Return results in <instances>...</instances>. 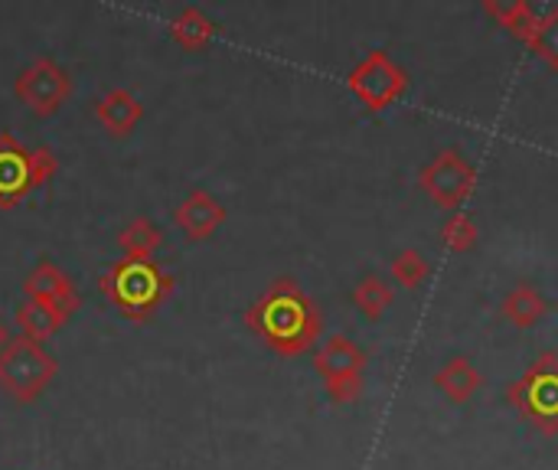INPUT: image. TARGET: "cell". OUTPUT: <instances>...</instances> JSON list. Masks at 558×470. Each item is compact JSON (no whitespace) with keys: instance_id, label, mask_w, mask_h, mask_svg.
<instances>
[{"instance_id":"9c48e42d","label":"cell","mask_w":558,"mask_h":470,"mask_svg":"<svg viewBox=\"0 0 558 470\" xmlns=\"http://www.w3.org/2000/svg\"><path fill=\"white\" fill-rule=\"evenodd\" d=\"M33 190H36L33 147H23L10 131H3L0 134V209H13Z\"/></svg>"},{"instance_id":"4fadbf2b","label":"cell","mask_w":558,"mask_h":470,"mask_svg":"<svg viewBox=\"0 0 558 470\" xmlns=\"http://www.w3.org/2000/svg\"><path fill=\"white\" fill-rule=\"evenodd\" d=\"M435 389L448 399V402H454V406H464V402H471L481 389H484V376H481V370L468 360V357H451V360H445L438 370H435Z\"/></svg>"},{"instance_id":"ac0fdd59","label":"cell","mask_w":558,"mask_h":470,"mask_svg":"<svg viewBox=\"0 0 558 470\" xmlns=\"http://www.w3.org/2000/svg\"><path fill=\"white\" fill-rule=\"evenodd\" d=\"M484 13H487L497 26H504L510 36H517V39H523V43H530V36H533V29H536V20H539V10H536L533 3H526V0H513V3L484 0Z\"/></svg>"},{"instance_id":"ffe728a7","label":"cell","mask_w":558,"mask_h":470,"mask_svg":"<svg viewBox=\"0 0 558 470\" xmlns=\"http://www.w3.org/2000/svg\"><path fill=\"white\" fill-rule=\"evenodd\" d=\"M432 265L418 249H402L392 262H389V281L402 291H415L428 281Z\"/></svg>"},{"instance_id":"7c38bea8","label":"cell","mask_w":558,"mask_h":470,"mask_svg":"<svg viewBox=\"0 0 558 470\" xmlns=\"http://www.w3.org/2000/svg\"><path fill=\"white\" fill-rule=\"evenodd\" d=\"M95 118L98 124L111 134V137H128L141 118H144V105L134 92L128 88H108L98 101H95Z\"/></svg>"},{"instance_id":"603a6c76","label":"cell","mask_w":558,"mask_h":470,"mask_svg":"<svg viewBox=\"0 0 558 470\" xmlns=\"http://www.w3.org/2000/svg\"><path fill=\"white\" fill-rule=\"evenodd\" d=\"M59 170V157L49 150V147H33V177H36V186L49 183Z\"/></svg>"},{"instance_id":"5b68a950","label":"cell","mask_w":558,"mask_h":470,"mask_svg":"<svg viewBox=\"0 0 558 470\" xmlns=\"http://www.w3.org/2000/svg\"><path fill=\"white\" fill-rule=\"evenodd\" d=\"M366 353L360 344H353L343 334H333L324 340V347L314 353V373L320 376L330 402L350 406L363 396L366 389Z\"/></svg>"},{"instance_id":"3957f363","label":"cell","mask_w":558,"mask_h":470,"mask_svg":"<svg viewBox=\"0 0 558 470\" xmlns=\"http://www.w3.org/2000/svg\"><path fill=\"white\" fill-rule=\"evenodd\" d=\"M507 402L520 419L546 438L558 435V353H539L517 383L507 389Z\"/></svg>"},{"instance_id":"30bf717a","label":"cell","mask_w":558,"mask_h":470,"mask_svg":"<svg viewBox=\"0 0 558 470\" xmlns=\"http://www.w3.org/2000/svg\"><path fill=\"white\" fill-rule=\"evenodd\" d=\"M226 206L209 193V190H190L183 200H180V206L173 209V222H177V229L190 239V242H203V239H209V236H216L219 232V226L226 222Z\"/></svg>"},{"instance_id":"9a60e30c","label":"cell","mask_w":558,"mask_h":470,"mask_svg":"<svg viewBox=\"0 0 558 470\" xmlns=\"http://www.w3.org/2000/svg\"><path fill=\"white\" fill-rule=\"evenodd\" d=\"M72 311H62V308H49V304H39V301H23L13 314L16 327L23 337L29 340H49L52 334H59L65 324H69Z\"/></svg>"},{"instance_id":"ba28073f","label":"cell","mask_w":558,"mask_h":470,"mask_svg":"<svg viewBox=\"0 0 558 470\" xmlns=\"http://www.w3.org/2000/svg\"><path fill=\"white\" fill-rule=\"evenodd\" d=\"M13 95L20 105H26L36 118H49L56 115L65 98L72 95V75L69 69H62L56 59L39 56L33 59L13 82Z\"/></svg>"},{"instance_id":"44dd1931","label":"cell","mask_w":558,"mask_h":470,"mask_svg":"<svg viewBox=\"0 0 558 470\" xmlns=\"http://www.w3.org/2000/svg\"><path fill=\"white\" fill-rule=\"evenodd\" d=\"M536 59H543L553 72H558V7H549L539 13L536 29L526 43Z\"/></svg>"},{"instance_id":"7a4b0ae2","label":"cell","mask_w":558,"mask_h":470,"mask_svg":"<svg viewBox=\"0 0 558 470\" xmlns=\"http://www.w3.org/2000/svg\"><path fill=\"white\" fill-rule=\"evenodd\" d=\"M98 288L111 301V308L134 321L144 324L150 321L160 304L173 294V275L157 265V258H118L98 275Z\"/></svg>"},{"instance_id":"277c9868","label":"cell","mask_w":558,"mask_h":470,"mask_svg":"<svg viewBox=\"0 0 558 470\" xmlns=\"http://www.w3.org/2000/svg\"><path fill=\"white\" fill-rule=\"evenodd\" d=\"M59 360L29 337H13L10 347L0 353V389L16 402H36L46 386L56 379Z\"/></svg>"},{"instance_id":"e0dca14e","label":"cell","mask_w":558,"mask_h":470,"mask_svg":"<svg viewBox=\"0 0 558 470\" xmlns=\"http://www.w3.org/2000/svg\"><path fill=\"white\" fill-rule=\"evenodd\" d=\"M216 29H219V26L213 23V16H206L199 7H183V10L173 16V23H170L173 43L183 46V49H190V52L206 49V46L213 43Z\"/></svg>"},{"instance_id":"7402d4cb","label":"cell","mask_w":558,"mask_h":470,"mask_svg":"<svg viewBox=\"0 0 558 470\" xmlns=\"http://www.w3.org/2000/svg\"><path fill=\"white\" fill-rule=\"evenodd\" d=\"M477 239H481V229H477V219L468 209H458L441 222V242H445L448 252L464 255V252H471L477 245Z\"/></svg>"},{"instance_id":"cb8c5ba5","label":"cell","mask_w":558,"mask_h":470,"mask_svg":"<svg viewBox=\"0 0 558 470\" xmlns=\"http://www.w3.org/2000/svg\"><path fill=\"white\" fill-rule=\"evenodd\" d=\"M10 340H13V330H10V324H7V321L0 317V353H3L7 347H10Z\"/></svg>"},{"instance_id":"52a82bcc","label":"cell","mask_w":558,"mask_h":470,"mask_svg":"<svg viewBox=\"0 0 558 470\" xmlns=\"http://www.w3.org/2000/svg\"><path fill=\"white\" fill-rule=\"evenodd\" d=\"M347 88L369 108V111H386L396 105L405 88H409V72L386 52V49H369L347 75Z\"/></svg>"},{"instance_id":"8992f818","label":"cell","mask_w":558,"mask_h":470,"mask_svg":"<svg viewBox=\"0 0 558 470\" xmlns=\"http://www.w3.org/2000/svg\"><path fill=\"white\" fill-rule=\"evenodd\" d=\"M418 186L432 203H438L448 213H458L474 196L477 167L461 150L448 147V150H438L428 164H422Z\"/></svg>"},{"instance_id":"5bb4252c","label":"cell","mask_w":558,"mask_h":470,"mask_svg":"<svg viewBox=\"0 0 558 470\" xmlns=\"http://www.w3.org/2000/svg\"><path fill=\"white\" fill-rule=\"evenodd\" d=\"M500 314H504V321H510L517 330H533V327H539L543 321H546V314H549V301H546V294L536 288V285H517L507 298H504V304H500Z\"/></svg>"},{"instance_id":"d6986e66","label":"cell","mask_w":558,"mask_h":470,"mask_svg":"<svg viewBox=\"0 0 558 470\" xmlns=\"http://www.w3.org/2000/svg\"><path fill=\"white\" fill-rule=\"evenodd\" d=\"M118 245H121V255L124 258H154L157 249L163 245V232L157 222H150L147 216H137L131 219L121 236H118Z\"/></svg>"},{"instance_id":"8fae6325","label":"cell","mask_w":558,"mask_h":470,"mask_svg":"<svg viewBox=\"0 0 558 470\" xmlns=\"http://www.w3.org/2000/svg\"><path fill=\"white\" fill-rule=\"evenodd\" d=\"M23 291H26V301H39V304H49V308H62V311H78V291L72 285V278L52 265V262H39L26 281H23Z\"/></svg>"},{"instance_id":"2e32d148","label":"cell","mask_w":558,"mask_h":470,"mask_svg":"<svg viewBox=\"0 0 558 470\" xmlns=\"http://www.w3.org/2000/svg\"><path fill=\"white\" fill-rule=\"evenodd\" d=\"M350 301L360 308V314L366 317V321H379V317H386V311L392 308V301H396V285L389 281V278H383V275H363L356 285H353V291H350Z\"/></svg>"},{"instance_id":"6da1fadb","label":"cell","mask_w":558,"mask_h":470,"mask_svg":"<svg viewBox=\"0 0 558 470\" xmlns=\"http://www.w3.org/2000/svg\"><path fill=\"white\" fill-rule=\"evenodd\" d=\"M245 327L271 353L294 360L317 347L324 334V314L294 278H275L245 311Z\"/></svg>"}]
</instances>
